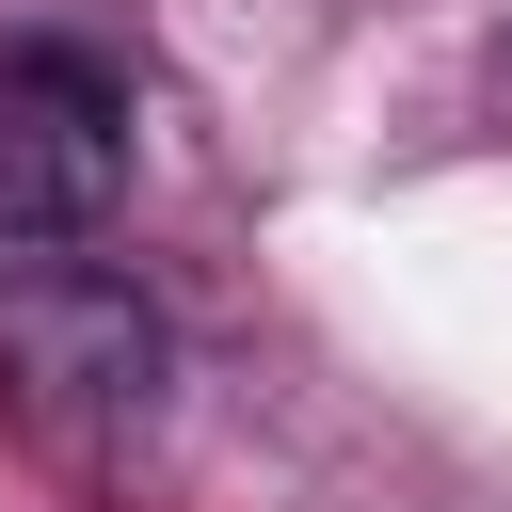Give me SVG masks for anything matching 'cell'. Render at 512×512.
I'll use <instances>...</instances> for the list:
<instances>
[{
  "label": "cell",
  "mask_w": 512,
  "mask_h": 512,
  "mask_svg": "<svg viewBox=\"0 0 512 512\" xmlns=\"http://www.w3.org/2000/svg\"><path fill=\"white\" fill-rule=\"evenodd\" d=\"M128 192V96L80 48H0V240L64 256Z\"/></svg>",
  "instance_id": "7a4b0ae2"
},
{
  "label": "cell",
  "mask_w": 512,
  "mask_h": 512,
  "mask_svg": "<svg viewBox=\"0 0 512 512\" xmlns=\"http://www.w3.org/2000/svg\"><path fill=\"white\" fill-rule=\"evenodd\" d=\"M0 400L48 464H128L160 416V304L96 256L0 272Z\"/></svg>",
  "instance_id": "6da1fadb"
}]
</instances>
